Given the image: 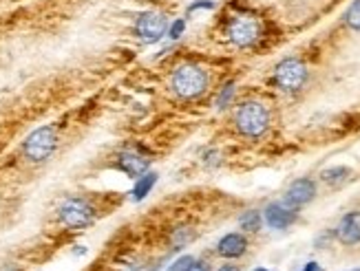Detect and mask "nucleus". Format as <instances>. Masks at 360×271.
<instances>
[{"label":"nucleus","mask_w":360,"mask_h":271,"mask_svg":"<svg viewBox=\"0 0 360 271\" xmlns=\"http://www.w3.org/2000/svg\"><path fill=\"white\" fill-rule=\"evenodd\" d=\"M155 183H157V174H155V172H146L144 176H139V179L135 181V188H133V192H131V199H133L135 203L144 201V199L150 195V190L155 188Z\"/></svg>","instance_id":"ddd939ff"},{"label":"nucleus","mask_w":360,"mask_h":271,"mask_svg":"<svg viewBox=\"0 0 360 271\" xmlns=\"http://www.w3.org/2000/svg\"><path fill=\"white\" fill-rule=\"evenodd\" d=\"M219 271H241V269H239L237 265H224V267H221Z\"/></svg>","instance_id":"5701e85b"},{"label":"nucleus","mask_w":360,"mask_h":271,"mask_svg":"<svg viewBox=\"0 0 360 271\" xmlns=\"http://www.w3.org/2000/svg\"><path fill=\"white\" fill-rule=\"evenodd\" d=\"M233 97H235V84L230 82V84H226L224 86V90L219 93V97H217V108H226L230 101H233Z\"/></svg>","instance_id":"a211bd4d"},{"label":"nucleus","mask_w":360,"mask_h":271,"mask_svg":"<svg viewBox=\"0 0 360 271\" xmlns=\"http://www.w3.org/2000/svg\"><path fill=\"white\" fill-rule=\"evenodd\" d=\"M297 208H290L288 203H269L265 212H263V218L267 227L272 229H288L294 221H297Z\"/></svg>","instance_id":"6e6552de"},{"label":"nucleus","mask_w":360,"mask_h":271,"mask_svg":"<svg viewBox=\"0 0 360 271\" xmlns=\"http://www.w3.org/2000/svg\"><path fill=\"white\" fill-rule=\"evenodd\" d=\"M56 146H58V131H56V126L47 124V126L36 128V131L22 141V154L29 161L40 163L54 154Z\"/></svg>","instance_id":"7ed1b4c3"},{"label":"nucleus","mask_w":360,"mask_h":271,"mask_svg":"<svg viewBox=\"0 0 360 271\" xmlns=\"http://www.w3.org/2000/svg\"><path fill=\"white\" fill-rule=\"evenodd\" d=\"M197 9H214V3H210V0H199V3H192L188 7V14H192V11H197Z\"/></svg>","instance_id":"412c9836"},{"label":"nucleus","mask_w":360,"mask_h":271,"mask_svg":"<svg viewBox=\"0 0 360 271\" xmlns=\"http://www.w3.org/2000/svg\"><path fill=\"white\" fill-rule=\"evenodd\" d=\"M184 31H186V20L184 18H177L171 27H169V38L171 40H179V38L184 35Z\"/></svg>","instance_id":"6ab92c4d"},{"label":"nucleus","mask_w":360,"mask_h":271,"mask_svg":"<svg viewBox=\"0 0 360 271\" xmlns=\"http://www.w3.org/2000/svg\"><path fill=\"white\" fill-rule=\"evenodd\" d=\"M228 38L230 42L246 49V47H252L256 40L261 38V22L256 16H250V14H239L230 20L228 24Z\"/></svg>","instance_id":"39448f33"},{"label":"nucleus","mask_w":360,"mask_h":271,"mask_svg":"<svg viewBox=\"0 0 360 271\" xmlns=\"http://www.w3.org/2000/svg\"><path fill=\"white\" fill-rule=\"evenodd\" d=\"M316 197V183L312 179H297L294 183L288 188L285 192V199H283V203H288L290 208H301V205L310 203L312 199Z\"/></svg>","instance_id":"1a4fd4ad"},{"label":"nucleus","mask_w":360,"mask_h":271,"mask_svg":"<svg viewBox=\"0 0 360 271\" xmlns=\"http://www.w3.org/2000/svg\"><path fill=\"white\" fill-rule=\"evenodd\" d=\"M248 249V238L239 234V231H233V234H226L219 243H217V252L224 258H239Z\"/></svg>","instance_id":"f8f14e48"},{"label":"nucleus","mask_w":360,"mask_h":271,"mask_svg":"<svg viewBox=\"0 0 360 271\" xmlns=\"http://www.w3.org/2000/svg\"><path fill=\"white\" fill-rule=\"evenodd\" d=\"M261 223H263V216H261V212H256V210L243 212L241 218H239L241 229H246V231H259L261 229Z\"/></svg>","instance_id":"4468645a"},{"label":"nucleus","mask_w":360,"mask_h":271,"mask_svg":"<svg viewBox=\"0 0 360 271\" xmlns=\"http://www.w3.org/2000/svg\"><path fill=\"white\" fill-rule=\"evenodd\" d=\"M345 22L347 27L354 29V31H360V0H354L350 5V9L345 11Z\"/></svg>","instance_id":"dca6fc26"},{"label":"nucleus","mask_w":360,"mask_h":271,"mask_svg":"<svg viewBox=\"0 0 360 271\" xmlns=\"http://www.w3.org/2000/svg\"><path fill=\"white\" fill-rule=\"evenodd\" d=\"M352 271H360V269H352Z\"/></svg>","instance_id":"bb28decb"},{"label":"nucleus","mask_w":360,"mask_h":271,"mask_svg":"<svg viewBox=\"0 0 360 271\" xmlns=\"http://www.w3.org/2000/svg\"><path fill=\"white\" fill-rule=\"evenodd\" d=\"M303 271H320V267H318L316 263H310V265H307V267H305Z\"/></svg>","instance_id":"b1692460"},{"label":"nucleus","mask_w":360,"mask_h":271,"mask_svg":"<svg viewBox=\"0 0 360 271\" xmlns=\"http://www.w3.org/2000/svg\"><path fill=\"white\" fill-rule=\"evenodd\" d=\"M254 271H267V269H254Z\"/></svg>","instance_id":"a878e982"},{"label":"nucleus","mask_w":360,"mask_h":271,"mask_svg":"<svg viewBox=\"0 0 360 271\" xmlns=\"http://www.w3.org/2000/svg\"><path fill=\"white\" fill-rule=\"evenodd\" d=\"M235 124L237 131L246 137H263L269 128V110L261 104V101H246L241 104L235 113Z\"/></svg>","instance_id":"f03ea898"},{"label":"nucleus","mask_w":360,"mask_h":271,"mask_svg":"<svg viewBox=\"0 0 360 271\" xmlns=\"http://www.w3.org/2000/svg\"><path fill=\"white\" fill-rule=\"evenodd\" d=\"M135 31L141 40L146 42H157L159 38L169 31V20L166 16L157 14V11H146V14H141L135 22Z\"/></svg>","instance_id":"0eeeda50"},{"label":"nucleus","mask_w":360,"mask_h":271,"mask_svg":"<svg viewBox=\"0 0 360 271\" xmlns=\"http://www.w3.org/2000/svg\"><path fill=\"white\" fill-rule=\"evenodd\" d=\"M195 238V229L192 227H179L175 229V234H173V245H175V249H182L186 247V245Z\"/></svg>","instance_id":"f3484780"},{"label":"nucleus","mask_w":360,"mask_h":271,"mask_svg":"<svg viewBox=\"0 0 360 271\" xmlns=\"http://www.w3.org/2000/svg\"><path fill=\"white\" fill-rule=\"evenodd\" d=\"M188 271H210V267L205 265V263H199V261H195V263H192V267H190Z\"/></svg>","instance_id":"4be33fe9"},{"label":"nucleus","mask_w":360,"mask_h":271,"mask_svg":"<svg viewBox=\"0 0 360 271\" xmlns=\"http://www.w3.org/2000/svg\"><path fill=\"white\" fill-rule=\"evenodd\" d=\"M274 82L283 90H299L307 82V67L299 58H285L276 71H274Z\"/></svg>","instance_id":"423d86ee"},{"label":"nucleus","mask_w":360,"mask_h":271,"mask_svg":"<svg viewBox=\"0 0 360 271\" xmlns=\"http://www.w3.org/2000/svg\"><path fill=\"white\" fill-rule=\"evenodd\" d=\"M3 271H20V269H18V267H14V265H7Z\"/></svg>","instance_id":"393cba45"},{"label":"nucleus","mask_w":360,"mask_h":271,"mask_svg":"<svg viewBox=\"0 0 360 271\" xmlns=\"http://www.w3.org/2000/svg\"><path fill=\"white\" fill-rule=\"evenodd\" d=\"M171 86L177 97L195 99L208 88V73L201 67H197V64H182V67L173 73Z\"/></svg>","instance_id":"f257e3e1"},{"label":"nucleus","mask_w":360,"mask_h":271,"mask_svg":"<svg viewBox=\"0 0 360 271\" xmlns=\"http://www.w3.org/2000/svg\"><path fill=\"white\" fill-rule=\"evenodd\" d=\"M336 238L343 245H358L360 243V212H350L341 218L336 227Z\"/></svg>","instance_id":"9d476101"},{"label":"nucleus","mask_w":360,"mask_h":271,"mask_svg":"<svg viewBox=\"0 0 360 271\" xmlns=\"http://www.w3.org/2000/svg\"><path fill=\"white\" fill-rule=\"evenodd\" d=\"M148 165H150V161L144 157V154H139L135 150H124V152H120V157H118V167L128 176L144 174L148 170Z\"/></svg>","instance_id":"9b49d317"},{"label":"nucleus","mask_w":360,"mask_h":271,"mask_svg":"<svg viewBox=\"0 0 360 271\" xmlns=\"http://www.w3.org/2000/svg\"><path fill=\"white\" fill-rule=\"evenodd\" d=\"M192 263H195V258H192V256H182L169 267V271H188L192 267Z\"/></svg>","instance_id":"aec40b11"},{"label":"nucleus","mask_w":360,"mask_h":271,"mask_svg":"<svg viewBox=\"0 0 360 271\" xmlns=\"http://www.w3.org/2000/svg\"><path fill=\"white\" fill-rule=\"evenodd\" d=\"M323 181L329 186H336L341 183V181H345L347 176H350V167H345V165H338V167H329V170H325L323 174Z\"/></svg>","instance_id":"2eb2a0df"},{"label":"nucleus","mask_w":360,"mask_h":271,"mask_svg":"<svg viewBox=\"0 0 360 271\" xmlns=\"http://www.w3.org/2000/svg\"><path fill=\"white\" fill-rule=\"evenodd\" d=\"M58 216H60L62 225H67L69 229H82L95 221V210L91 208L88 201L71 197L60 205Z\"/></svg>","instance_id":"20e7f679"}]
</instances>
